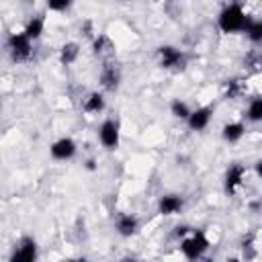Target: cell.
Wrapping results in <instances>:
<instances>
[{
    "label": "cell",
    "instance_id": "26",
    "mask_svg": "<svg viewBox=\"0 0 262 262\" xmlns=\"http://www.w3.org/2000/svg\"><path fill=\"white\" fill-rule=\"evenodd\" d=\"M121 262H137V260H133V258H123Z\"/></svg>",
    "mask_w": 262,
    "mask_h": 262
},
{
    "label": "cell",
    "instance_id": "9",
    "mask_svg": "<svg viewBox=\"0 0 262 262\" xmlns=\"http://www.w3.org/2000/svg\"><path fill=\"white\" fill-rule=\"evenodd\" d=\"M76 149H78V145H76V141L72 137H61V139L53 141L51 147H49L51 158L53 160H59V162H66V160L74 158L76 156Z\"/></svg>",
    "mask_w": 262,
    "mask_h": 262
},
{
    "label": "cell",
    "instance_id": "15",
    "mask_svg": "<svg viewBox=\"0 0 262 262\" xmlns=\"http://www.w3.org/2000/svg\"><path fill=\"white\" fill-rule=\"evenodd\" d=\"M78 55H80V45H78L76 41L63 43V45H61V49H59V61H61L63 66L74 63V61L78 59Z\"/></svg>",
    "mask_w": 262,
    "mask_h": 262
},
{
    "label": "cell",
    "instance_id": "4",
    "mask_svg": "<svg viewBox=\"0 0 262 262\" xmlns=\"http://www.w3.org/2000/svg\"><path fill=\"white\" fill-rule=\"evenodd\" d=\"M158 57H160V66L164 70H182L186 66L184 51H180L174 45H162V47H158Z\"/></svg>",
    "mask_w": 262,
    "mask_h": 262
},
{
    "label": "cell",
    "instance_id": "24",
    "mask_svg": "<svg viewBox=\"0 0 262 262\" xmlns=\"http://www.w3.org/2000/svg\"><path fill=\"white\" fill-rule=\"evenodd\" d=\"M66 262H88L86 258H70V260H66Z\"/></svg>",
    "mask_w": 262,
    "mask_h": 262
},
{
    "label": "cell",
    "instance_id": "1",
    "mask_svg": "<svg viewBox=\"0 0 262 262\" xmlns=\"http://www.w3.org/2000/svg\"><path fill=\"white\" fill-rule=\"evenodd\" d=\"M248 14L244 12L242 4L233 2V4H227L219 16H217V25L223 33H242L246 29V23H248Z\"/></svg>",
    "mask_w": 262,
    "mask_h": 262
},
{
    "label": "cell",
    "instance_id": "16",
    "mask_svg": "<svg viewBox=\"0 0 262 262\" xmlns=\"http://www.w3.org/2000/svg\"><path fill=\"white\" fill-rule=\"evenodd\" d=\"M244 133H246L244 123H227V125L223 127V131H221L223 139H225V141H229V143H235L237 139H242V137H244Z\"/></svg>",
    "mask_w": 262,
    "mask_h": 262
},
{
    "label": "cell",
    "instance_id": "3",
    "mask_svg": "<svg viewBox=\"0 0 262 262\" xmlns=\"http://www.w3.org/2000/svg\"><path fill=\"white\" fill-rule=\"evenodd\" d=\"M209 250V239L205 235V231H194L190 237H184L180 242V252L184 254V258L188 262H194L199 258H203V254Z\"/></svg>",
    "mask_w": 262,
    "mask_h": 262
},
{
    "label": "cell",
    "instance_id": "10",
    "mask_svg": "<svg viewBox=\"0 0 262 262\" xmlns=\"http://www.w3.org/2000/svg\"><path fill=\"white\" fill-rule=\"evenodd\" d=\"M211 115H213V108L211 106H201V108H196V111H190V115H188V127L192 129V131H203L207 125H209V121H211Z\"/></svg>",
    "mask_w": 262,
    "mask_h": 262
},
{
    "label": "cell",
    "instance_id": "25",
    "mask_svg": "<svg viewBox=\"0 0 262 262\" xmlns=\"http://www.w3.org/2000/svg\"><path fill=\"white\" fill-rule=\"evenodd\" d=\"M225 262H239V258H227Z\"/></svg>",
    "mask_w": 262,
    "mask_h": 262
},
{
    "label": "cell",
    "instance_id": "22",
    "mask_svg": "<svg viewBox=\"0 0 262 262\" xmlns=\"http://www.w3.org/2000/svg\"><path fill=\"white\" fill-rule=\"evenodd\" d=\"M70 6H72L70 0H51V2L47 4L49 10H59V12H61V10H68Z\"/></svg>",
    "mask_w": 262,
    "mask_h": 262
},
{
    "label": "cell",
    "instance_id": "7",
    "mask_svg": "<svg viewBox=\"0 0 262 262\" xmlns=\"http://www.w3.org/2000/svg\"><path fill=\"white\" fill-rule=\"evenodd\" d=\"M37 256H39V252H37V242H35L33 237L25 235V237H20L16 250L12 252L10 262H37Z\"/></svg>",
    "mask_w": 262,
    "mask_h": 262
},
{
    "label": "cell",
    "instance_id": "20",
    "mask_svg": "<svg viewBox=\"0 0 262 262\" xmlns=\"http://www.w3.org/2000/svg\"><path fill=\"white\" fill-rule=\"evenodd\" d=\"M170 111H172V115H174L176 119H188V115H190L188 104H186L184 100H180V98H174V100H172Z\"/></svg>",
    "mask_w": 262,
    "mask_h": 262
},
{
    "label": "cell",
    "instance_id": "8",
    "mask_svg": "<svg viewBox=\"0 0 262 262\" xmlns=\"http://www.w3.org/2000/svg\"><path fill=\"white\" fill-rule=\"evenodd\" d=\"M246 166L244 164H231L229 168H227V172H225V192L227 194H235L237 192V188L244 184V180H246Z\"/></svg>",
    "mask_w": 262,
    "mask_h": 262
},
{
    "label": "cell",
    "instance_id": "2",
    "mask_svg": "<svg viewBox=\"0 0 262 262\" xmlns=\"http://www.w3.org/2000/svg\"><path fill=\"white\" fill-rule=\"evenodd\" d=\"M6 51H8V55L14 63L29 61L31 55H33V41H29L25 37V33H12V35H8Z\"/></svg>",
    "mask_w": 262,
    "mask_h": 262
},
{
    "label": "cell",
    "instance_id": "18",
    "mask_svg": "<svg viewBox=\"0 0 262 262\" xmlns=\"http://www.w3.org/2000/svg\"><path fill=\"white\" fill-rule=\"evenodd\" d=\"M244 33L248 35V39H250L252 43H260V41H262V20H258V18H248Z\"/></svg>",
    "mask_w": 262,
    "mask_h": 262
},
{
    "label": "cell",
    "instance_id": "14",
    "mask_svg": "<svg viewBox=\"0 0 262 262\" xmlns=\"http://www.w3.org/2000/svg\"><path fill=\"white\" fill-rule=\"evenodd\" d=\"M43 29H45V16H43V14H37V16H33V18L27 23V27H25L23 33H25V37H27L29 41H35V39L41 37Z\"/></svg>",
    "mask_w": 262,
    "mask_h": 262
},
{
    "label": "cell",
    "instance_id": "13",
    "mask_svg": "<svg viewBox=\"0 0 262 262\" xmlns=\"http://www.w3.org/2000/svg\"><path fill=\"white\" fill-rule=\"evenodd\" d=\"M92 51H94V55H98V57H108V59H111V55H113V51H115V45H113V41H111L108 35L100 33V35L94 39V43H92Z\"/></svg>",
    "mask_w": 262,
    "mask_h": 262
},
{
    "label": "cell",
    "instance_id": "19",
    "mask_svg": "<svg viewBox=\"0 0 262 262\" xmlns=\"http://www.w3.org/2000/svg\"><path fill=\"white\" fill-rule=\"evenodd\" d=\"M244 82L239 80V78H231V80H227L225 82V94H227V98H237V96H242L244 94Z\"/></svg>",
    "mask_w": 262,
    "mask_h": 262
},
{
    "label": "cell",
    "instance_id": "23",
    "mask_svg": "<svg viewBox=\"0 0 262 262\" xmlns=\"http://www.w3.org/2000/svg\"><path fill=\"white\" fill-rule=\"evenodd\" d=\"M242 248H244V256H246L248 260L254 258V254H256V252H254V235H248V239H244V246H242Z\"/></svg>",
    "mask_w": 262,
    "mask_h": 262
},
{
    "label": "cell",
    "instance_id": "11",
    "mask_svg": "<svg viewBox=\"0 0 262 262\" xmlns=\"http://www.w3.org/2000/svg\"><path fill=\"white\" fill-rule=\"evenodd\" d=\"M182 205H184V199L180 194H164L158 201V211L162 215H176L180 213Z\"/></svg>",
    "mask_w": 262,
    "mask_h": 262
},
{
    "label": "cell",
    "instance_id": "12",
    "mask_svg": "<svg viewBox=\"0 0 262 262\" xmlns=\"http://www.w3.org/2000/svg\"><path fill=\"white\" fill-rule=\"evenodd\" d=\"M117 231L123 235V237H129V235H133L135 231H137V227H139V221H137V217L135 215H131V213H121L119 217H117Z\"/></svg>",
    "mask_w": 262,
    "mask_h": 262
},
{
    "label": "cell",
    "instance_id": "17",
    "mask_svg": "<svg viewBox=\"0 0 262 262\" xmlns=\"http://www.w3.org/2000/svg\"><path fill=\"white\" fill-rule=\"evenodd\" d=\"M82 106L86 113H100L104 108V96L100 92H90Z\"/></svg>",
    "mask_w": 262,
    "mask_h": 262
},
{
    "label": "cell",
    "instance_id": "5",
    "mask_svg": "<svg viewBox=\"0 0 262 262\" xmlns=\"http://www.w3.org/2000/svg\"><path fill=\"white\" fill-rule=\"evenodd\" d=\"M98 139L106 149H117L121 141V131H119V121L117 119H104L100 129H98Z\"/></svg>",
    "mask_w": 262,
    "mask_h": 262
},
{
    "label": "cell",
    "instance_id": "21",
    "mask_svg": "<svg viewBox=\"0 0 262 262\" xmlns=\"http://www.w3.org/2000/svg\"><path fill=\"white\" fill-rule=\"evenodd\" d=\"M248 119L250 121H260L262 119V100L260 98H254L248 106Z\"/></svg>",
    "mask_w": 262,
    "mask_h": 262
},
{
    "label": "cell",
    "instance_id": "6",
    "mask_svg": "<svg viewBox=\"0 0 262 262\" xmlns=\"http://www.w3.org/2000/svg\"><path fill=\"white\" fill-rule=\"evenodd\" d=\"M119 82H121V68L117 66V61L104 59L102 68H100V84H102V88L108 90V92H115L119 88Z\"/></svg>",
    "mask_w": 262,
    "mask_h": 262
}]
</instances>
